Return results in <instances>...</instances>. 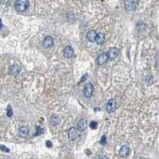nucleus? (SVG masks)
Masks as SVG:
<instances>
[{
	"instance_id": "ddd939ff",
	"label": "nucleus",
	"mask_w": 159,
	"mask_h": 159,
	"mask_svg": "<svg viewBox=\"0 0 159 159\" xmlns=\"http://www.w3.org/2000/svg\"><path fill=\"white\" fill-rule=\"evenodd\" d=\"M95 41L98 45H102L105 41L104 34H103V33H99V34H96V37H95Z\"/></svg>"
},
{
	"instance_id": "39448f33",
	"label": "nucleus",
	"mask_w": 159,
	"mask_h": 159,
	"mask_svg": "<svg viewBox=\"0 0 159 159\" xmlns=\"http://www.w3.org/2000/svg\"><path fill=\"white\" fill-rule=\"evenodd\" d=\"M93 92V85L92 84H88L84 88V95L86 98H91Z\"/></svg>"
},
{
	"instance_id": "a211bd4d",
	"label": "nucleus",
	"mask_w": 159,
	"mask_h": 159,
	"mask_svg": "<svg viewBox=\"0 0 159 159\" xmlns=\"http://www.w3.org/2000/svg\"><path fill=\"white\" fill-rule=\"evenodd\" d=\"M7 116L9 117H11L12 115H13V112H12V109H11V107L9 105L7 107Z\"/></svg>"
},
{
	"instance_id": "9b49d317",
	"label": "nucleus",
	"mask_w": 159,
	"mask_h": 159,
	"mask_svg": "<svg viewBox=\"0 0 159 159\" xmlns=\"http://www.w3.org/2000/svg\"><path fill=\"white\" fill-rule=\"evenodd\" d=\"M87 120L85 119H81V120H80L79 122L77 123V130L79 131H84L87 128Z\"/></svg>"
},
{
	"instance_id": "b1692460",
	"label": "nucleus",
	"mask_w": 159,
	"mask_h": 159,
	"mask_svg": "<svg viewBox=\"0 0 159 159\" xmlns=\"http://www.w3.org/2000/svg\"><path fill=\"white\" fill-rule=\"evenodd\" d=\"M4 3V0H0V4Z\"/></svg>"
},
{
	"instance_id": "6ab92c4d",
	"label": "nucleus",
	"mask_w": 159,
	"mask_h": 159,
	"mask_svg": "<svg viewBox=\"0 0 159 159\" xmlns=\"http://www.w3.org/2000/svg\"><path fill=\"white\" fill-rule=\"evenodd\" d=\"M107 139H106V136L105 135H103L101 137V139H100V143L101 144V145H105L106 144V142H107V140H106Z\"/></svg>"
},
{
	"instance_id": "dca6fc26",
	"label": "nucleus",
	"mask_w": 159,
	"mask_h": 159,
	"mask_svg": "<svg viewBox=\"0 0 159 159\" xmlns=\"http://www.w3.org/2000/svg\"><path fill=\"white\" fill-rule=\"evenodd\" d=\"M50 122H51V124L53 125V126L57 125L60 122V119H59V118H58L57 116L53 115L52 118L50 119Z\"/></svg>"
},
{
	"instance_id": "2eb2a0df",
	"label": "nucleus",
	"mask_w": 159,
	"mask_h": 159,
	"mask_svg": "<svg viewBox=\"0 0 159 159\" xmlns=\"http://www.w3.org/2000/svg\"><path fill=\"white\" fill-rule=\"evenodd\" d=\"M96 34H97L96 32H95V30H90L88 34H87V39H88L89 41L92 42V41H95V37H96Z\"/></svg>"
},
{
	"instance_id": "f03ea898",
	"label": "nucleus",
	"mask_w": 159,
	"mask_h": 159,
	"mask_svg": "<svg viewBox=\"0 0 159 159\" xmlns=\"http://www.w3.org/2000/svg\"><path fill=\"white\" fill-rule=\"evenodd\" d=\"M117 107H118V103H117V102L115 101V100H114V99H111V100H109L108 102L107 103L106 110L107 112L112 113L113 112H115L117 109Z\"/></svg>"
},
{
	"instance_id": "6e6552de",
	"label": "nucleus",
	"mask_w": 159,
	"mask_h": 159,
	"mask_svg": "<svg viewBox=\"0 0 159 159\" xmlns=\"http://www.w3.org/2000/svg\"><path fill=\"white\" fill-rule=\"evenodd\" d=\"M53 46V39L52 37L50 36H48L46 38L44 39L43 41V46L46 49H49V48H51Z\"/></svg>"
},
{
	"instance_id": "412c9836",
	"label": "nucleus",
	"mask_w": 159,
	"mask_h": 159,
	"mask_svg": "<svg viewBox=\"0 0 159 159\" xmlns=\"http://www.w3.org/2000/svg\"><path fill=\"white\" fill-rule=\"evenodd\" d=\"M0 150L2 151H4V152H7L8 153L9 151H10V150H9L7 146H2V145H0Z\"/></svg>"
},
{
	"instance_id": "0eeeda50",
	"label": "nucleus",
	"mask_w": 159,
	"mask_h": 159,
	"mask_svg": "<svg viewBox=\"0 0 159 159\" xmlns=\"http://www.w3.org/2000/svg\"><path fill=\"white\" fill-rule=\"evenodd\" d=\"M107 55L108 56V59H115L119 55V49L116 48H112L107 53Z\"/></svg>"
},
{
	"instance_id": "4468645a",
	"label": "nucleus",
	"mask_w": 159,
	"mask_h": 159,
	"mask_svg": "<svg viewBox=\"0 0 159 159\" xmlns=\"http://www.w3.org/2000/svg\"><path fill=\"white\" fill-rule=\"evenodd\" d=\"M19 135H20L21 137L26 138V136L28 135V134H29L28 128L26 127H20L19 130Z\"/></svg>"
},
{
	"instance_id": "f8f14e48",
	"label": "nucleus",
	"mask_w": 159,
	"mask_h": 159,
	"mask_svg": "<svg viewBox=\"0 0 159 159\" xmlns=\"http://www.w3.org/2000/svg\"><path fill=\"white\" fill-rule=\"evenodd\" d=\"M107 60H108V56H107V53H103V54H101L99 56L97 61H98V64L100 65H103L104 64H106Z\"/></svg>"
},
{
	"instance_id": "7ed1b4c3",
	"label": "nucleus",
	"mask_w": 159,
	"mask_h": 159,
	"mask_svg": "<svg viewBox=\"0 0 159 159\" xmlns=\"http://www.w3.org/2000/svg\"><path fill=\"white\" fill-rule=\"evenodd\" d=\"M138 0H125V8L127 10H134L138 7Z\"/></svg>"
},
{
	"instance_id": "9d476101",
	"label": "nucleus",
	"mask_w": 159,
	"mask_h": 159,
	"mask_svg": "<svg viewBox=\"0 0 159 159\" xmlns=\"http://www.w3.org/2000/svg\"><path fill=\"white\" fill-rule=\"evenodd\" d=\"M73 53H74V50L71 46H68L67 47H65V49L64 50V56L65 57H67V58L72 57V56H73Z\"/></svg>"
},
{
	"instance_id": "20e7f679",
	"label": "nucleus",
	"mask_w": 159,
	"mask_h": 159,
	"mask_svg": "<svg viewBox=\"0 0 159 159\" xmlns=\"http://www.w3.org/2000/svg\"><path fill=\"white\" fill-rule=\"evenodd\" d=\"M68 135L70 140L72 141L76 140L78 138V136H79V131L77 130V128L72 127L68 131Z\"/></svg>"
},
{
	"instance_id": "4be33fe9",
	"label": "nucleus",
	"mask_w": 159,
	"mask_h": 159,
	"mask_svg": "<svg viewBox=\"0 0 159 159\" xmlns=\"http://www.w3.org/2000/svg\"><path fill=\"white\" fill-rule=\"evenodd\" d=\"M46 146H47V147H52V146H53V144L52 142H50V141H47L46 142Z\"/></svg>"
},
{
	"instance_id": "5701e85b",
	"label": "nucleus",
	"mask_w": 159,
	"mask_h": 159,
	"mask_svg": "<svg viewBox=\"0 0 159 159\" xmlns=\"http://www.w3.org/2000/svg\"><path fill=\"white\" fill-rule=\"evenodd\" d=\"M87 76H88V75H87V74L84 75V76H83V77H82V79L80 80V81H81V82H84V80H85V79H86V78H87Z\"/></svg>"
},
{
	"instance_id": "1a4fd4ad",
	"label": "nucleus",
	"mask_w": 159,
	"mask_h": 159,
	"mask_svg": "<svg viewBox=\"0 0 159 159\" xmlns=\"http://www.w3.org/2000/svg\"><path fill=\"white\" fill-rule=\"evenodd\" d=\"M129 152H130L129 146L127 145H124L121 147L120 150H119V154L122 158H126L129 154Z\"/></svg>"
},
{
	"instance_id": "aec40b11",
	"label": "nucleus",
	"mask_w": 159,
	"mask_h": 159,
	"mask_svg": "<svg viewBox=\"0 0 159 159\" xmlns=\"http://www.w3.org/2000/svg\"><path fill=\"white\" fill-rule=\"evenodd\" d=\"M90 127H91L92 129H94V130H95L96 127H97V122L95 121L91 122V123H90Z\"/></svg>"
},
{
	"instance_id": "f3484780",
	"label": "nucleus",
	"mask_w": 159,
	"mask_h": 159,
	"mask_svg": "<svg viewBox=\"0 0 159 159\" xmlns=\"http://www.w3.org/2000/svg\"><path fill=\"white\" fill-rule=\"evenodd\" d=\"M43 130L41 129L40 127H36V133H35V136H37L39 134H42Z\"/></svg>"
},
{
	"instance_id": "423d86ee",
	"label": "nucleus",
	"mask_w": 159,
	"mask_h": 159,
	"mask_svg": "<svg viewBox=\"0 0 159 159\" xmlns=\"http://www.w3.org/2000/svg\"><path fill=\"white\" fill-rule=\"evenodd\" d=\"M21 71V67L19 65H13L10 66V69H9V73L13 76H16V75L19 74Z\"/></svg>"
},
{
	"instance_id": "f257e3e1",
	"label": "nucleus",
	"mask_w": 159,
	"mask_h": 159,
	"mask_svg": "<svg viewBox=\"0 0 159 159\" xmlns=\"http://www.w3.org/2000/svg\"><path fill=\"white\" fill-rule=\"evenodd\" d=\"M29 0H16L15 2V9L19 12H23L27 10L29 7Z\"/></svg>"
}]
</instances>
